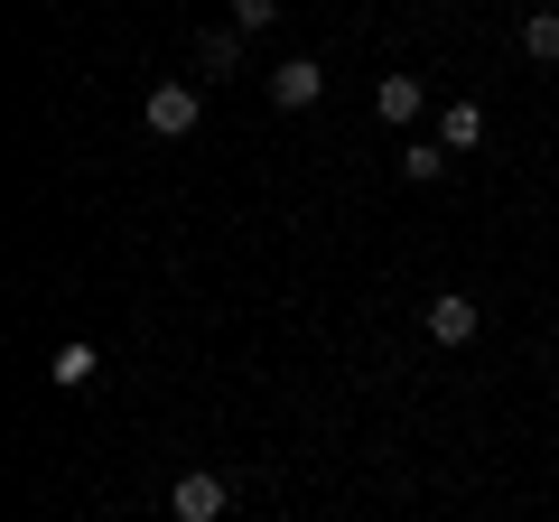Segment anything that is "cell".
<instances>
[{"instance_id": "ba28073f", "label": "cell", "mask_w": 559, "mask_h": 522, "mask_svg": "<svg viewBox=\"0 0 559 522\" xmlns=\"http://www.w3.org/2000/svg\"><path fill=\"white\" fill-rule=\"evenodd\" d=\"M522 57H532V66H559V10H532V20H522Z\"/></svg>"}, {"instance_id": "5b68a950", "label": "cell", "mask_w": 559, "mask_h": 522, "mask_svg": "<svg viewBox=\"0 0 559 522\" xmlns=\"http://www.w3.org/2000/svg\"><path fill=\"white\" fill-rule=\"evenodd\" d=\"M242 47H252V38H242L234 20H205V28H197V75H205V84H215V75H242Z\"/></svg>"}, {"instance_id": "8992f818", "label": "cell", "mask_w": 559, "mask_h": 522, "mask_svg": "<svg viewBox=\"0 0 559 522\" xmlns=\"http://www.w3.org/2000/svg\"><path fill=\"white\" fill-rule=\"evenodd\" d=\"M373 112L382 121H419V112H429V84H419V75H382L373 84Z\"/></svg>"}, {"instance_id": "9c48e42d", "label": "cell", "mask_w": 559, "mask_h": 522, "mask_svg": "<svg viewBox=\"0 0 559 522\" xmlns=\"http://www.w3.org/2000/svg\"><path fill=\"white\" fill-rule=\"evenodd\" d=\"M401 178H411V187L448 178V150H439V141H411V150H401Z\"/></svg>"}, {"instance_id": "3957f363", "label": "cell", "mask_w": 559, "mask_h": 522, "mask_svg": "<svg viewBox=\"0 0 559 522\" xmlns=\"http://www.w3.org/2000/svg\"><path fill=\"white\" fill-rule=\"evenodd\" d=\"M224 476H205V466H187L178 485H168V522H224Z\"/></svg>"}, {"instance_id": "8fae6325", "label": "cell", "mask_w": 559, "mask_h": 522, "mask_svg": "<svg viewBox=\"0 0 559 522\" xmlns=\"http://www.w3.org/2000/svg\"><path fill=\"white\" fill-rule=\"evenodd\" d=\"M224 20H234L242 38H252V28H271V20H280V0H234V10H224Z\"/></svg>"}, {"instance_id": "30bf717a", "label": "cell", "mask_w": 559, "mask_h": 522, "mask_svg": "<svg viewBox=\"0 0 559 522\" xmlns=\"http://www.w3.org/2000/svg\"><path fill=\"white\" fill-rule=\"evenodd\" d=\"M103 364H94V345H57V392H84Z\"/></svg>"}, {"instance_id": "52a82bcc", "label": "cell", "mask_w": 559, "mask_h": 522, "mask_svg": "<svg viewBox=\"0 0 559 522\" xmlns=\"http://www.w3.org/2000/svg\"><path fill=\"white\" fill-rule=\"evenodd\" d=\"M439 150L457 159V150H485V103H448L439 112Z\"/></svg>"}, {"instance_id": "277c9868", "label": "cell", "mask_w": 559, "mask_h": 522, "mask_svg": "<svg viewBox=\"0 0 559 522\" xmlns=\"http://www.w3.org/2000/svg\"><path fill=\"white\" fill-rule=\"evenodd\" d=\"M318 94H326V66L318 57H280L271 66V103H280V112H308Z\"/></svg>"}, {"instance_id": "7a4b0ae2", "label": "cell", "mask_w": 559, "mask_h": 522, "mask_svg": "<svg viewBox=\"0 0 559 522\" xmlns=\"http://www.w3.org/2000/svg\"><path fill=\"white\" fill-rule=\"evenodd\" d=\"M419 327H429V345H448V355H457V345H476V327H485V308L466 299V289H439V299L419 308Z\"/></svg>"}, {"instance_id": "6da1fadb", "label": "cell", "mask_w": 559, "mask_h": 522, "mask_svg": "<svg viewBox=\"0 0 559 522\" xmlns=\"http://www.w3.org/2000/svg\"><path fill=\"white\" fill-rule=\"evenodd\" d=\"M140 121H150L159 141H187V131L205 121V94H197V84H150V103H140Z\"/></svg>"}]
</instances>
